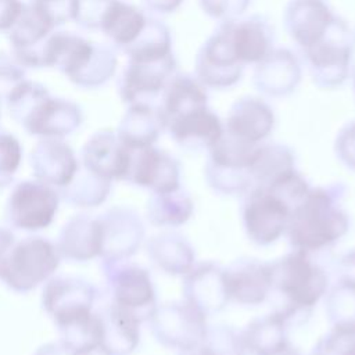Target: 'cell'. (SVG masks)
<instances>
[{
  "label": "cell",
  "instance_id": "cell-1",
  "mask_svg": "<svg viewBox=\"0 0 355 355\" xmlns=\"http://www.w3.org/2000/svg\"><path fill=\"white\" fill-rule=\"evenodd\" d=\"M116 65V47L58 29L46 39L36 57V69L55 68L80 89L104 86L115 75Z\"/></svg>",
  "mask_w": 355,
  "mask_h": 355
},
{
  "label": "cell",
  "instance_id": "cell-2",
  "mask_svg": "<svg viewBox=\"0 0 355 355\" xmlns=\"http://www.w3.org/2000/svg\"><path fill=\"white\" fill-rule=\"evenodd\" d=\"M11 118L31 136L64 139L78 130L85 119L82 107L57 97L35 80L25 79L6 98Z\"/></svg>",
  "mask_w": 355,
  "mask_h": 355
},
{
  "label": "cell",
  "instance_id": "cell-3",
  "mask_svg": "<svg viewBox=\"0 0 355 355\" xmlns=\"http://www.w3.org/2000/svg\"><path fill=\"white\" fill-rule=\"evenodd\" d=\"M344 187H311L293 209L286 234L293 250L315 252L337 243L349 229V216L341 208Z\"/></svg>",
  "mask_w": 355,
  "mask_h": 355
},
{
  "label": "cell",
  "instance_id": "cell-4",
  "mask_svg": "<svg viewBox=\"0 0 355 355\" xmlns=\"http://www.w3.org/2000/svg\"><path fill=\"white\" fill-rule=\"evenodd\" d=\"M272 273V291H277L284 304L277 311L291 324L304 318L326 295L329 276L316 263L309 252L293 250L282 258L269 262Z\"/></svg>",
  "mask_w": 355,
  "mask_h": 355
},
{
  "label": "cell",
  "instance_id": "cell-5",
  "mask_svg": "<svg viewBox=\"0 0 355 355\" xmlns=\"http://www.w3.org/2000/svg\"><path fill=\"white\" fill-rule=\"evenodd\" d=\"M61 259L55 243L42 236H26L10 250L0 280L15 293L32 291L54 276Z\"/></svg>",
  "mask_w": 355,
  "mask_h": 355
},
{
  "label": "cell",
  "instance_id": "cell-6",
  "mask_svg": "<svg viewBox=\"0 0 355 355\" xmlns=\"http://www.w3.org/2000/svg\"><path fill=\"white\" fill-rule=\"evenodd\" d=\"M60 3H44L29 0L14 26L7 32L11 54L25 68L36 67V55L46 39L61 26L67 18V8L61 10Z\"/></svg>",
  "mask_w": 355,
  "mask_h": 355
},
{
  "label": "cell",
  "instance_id": "cell-7",
  "mask_svg": "<svg viewBox=\"0 0 355 355\" xmlns=\"http://www.w3.org/2000/svg\"><path fill=\"white\" fill-rule=\"evenodd\" d=\"M101 269L111 302L129 311L140 322L148 320L157 306L155 287L148 270L129 259L101 261Z\"/></svg>",
  "mask_w": 355,
  "mask_h": 355
},
{
  "label": "cell",
  "instance_id": "cell-8",
  "mask_svg": "<svg viewBox=\"0 0 355 355\" xmlns=\"http://www.w3.org/2000/svg\"><path fill=\"white\" fill-rule=\"evenodd\" d=\"M302 55L318 86H340L348 76L352 55L349 31L345 22L336 17L320 40L302 49Z\"/></svg>",
  "mask_w": 355,
  "mask_h": 355
},
{
  "label": "cell",
  "instance_id": "cell-9",
  "mask_svg": "<svg viewBox=\"0 0 355 355\" xmlns=\"http://www.w3.org/2000/svg\"><path fill=\"white\" fill-rule=\"evenodd\" d=\"M60 191L39 180L18 182L6 202V219L10 226L37 232L46 229L58 212Z\"/></svg>",
  "mask_w": 355,
  "mask_h": 355
},
{
  "label": "cell",
  "instance_id": "cell-10",
  "mask_svg": "<svg viewBox=\"0 0 355 355\" xmlns=\"http://www.w3.org/2000/svg\"><path fill=\"white\" fill-rule=\"evenodd\" d=\"M148 322L154 338L173 349L198 344L208 329L207 316L186 300L157 305Z\"/></svg>",
  "mask_w": 355,
  "mask_h": 355
},
{
  "label": "cell",
  "instance_id": "cell-11",
  "mask_svg": "<svg viewBox=\"0 0 355 355\" xmlns=\"http://www.w3.org/2000/svg\"><path fill=\"white\" fill-rule=\"evenodd\" d=\"M176 60L173 53L164 55L128 60L119 75L116 89L121 100L130 105L137 103L154 104V100L166 87L175 75Z\"/></svg>",
  "mask_w": 355,
  "mask_h": 355
},
{
  "label": "cell",
  "instance_id": "cell-12",
  "mask_svg": "<svg viewBox=\"0 0 355 355\" xmlns=\"http://www.w3.org/2000/svg\"><path fill=\"white\" fill-rule=\"evenodd\" d=\"M97 288L79 276H51L42 291V306L55 327L93 312Z\"/></svg>",
  "mask_w": 355,
  "mask_h": 355
},
{
  "label": "cell",
  "instance_id": "cell-13",
  "mask_svg": "<svg viewBox=\"0 0 355 355\" xmlns=\"http://www.w3.org/2000/svg\"><path fill=\"white\" fill-rule=\"evenodd\" d=\"M290 215L291 208L277 194L255 186L243 205V226L252 243L269 245L286 234Z\"/></svg>",
  "mask_w": 355,
  "mask_h": 355
},
{
  "label": "cell",
  "instance_id": "cell-14",
  "mask_svg": "<svg viewBox=\"0 0 355 355\" xmlns=\"http://www.w3.org/2000/svg\"><path fill=\"white\" fill-rule=\"evenodd\" d=\"M101 225V261H123L137 252L144 240L140 215L129 207H112L98 215Z\"/></svg>",
  "mask_w": 355,
  "mask_h": 355
},
{
  "label": "cell",
  "instance_id": "cell-15",
  "mask_svg": "<svg viewBox=\"0 0 355 355\" xmlns=\"http://www.w3.org/2000/svg\"><path fill=\"white\" fill-rule=\"evenodd\" d=\"M243 68L244 64L234 53L227 24L223 21L198 51L196 75L201 83L222 89L234 85L240 79Z\"/></svg>",
  "mask_w": 355,
  "mask_h": 355
},
{
  "label": "cell",
  "instance_id": "cell-16",
  "mask_svg": "<svg viewBox=\"0 0 355 355\" xmlns=\"http://www.w3.org/2000/svg\"><path fill=\"white\" fill-rule=\"evenodd\" d=\"M125 182L151 193L176 191L180 189V165L171 154L154 146L132 150Z\"/></svg>",
  "mask_w": 355,
  "mask_h": 355
},
{
  "label": "cell",
  "instance_id": "cell-17",
  "mask_svg": "<svg viewBox=\"0 0 355 355\" xmlns=\"http://www.w3.org/2000/svg\"><path fill=\"white\" fill-rule=\"evenodd\" d=\"M132 158V150L118 137L115 130L94 132L80 150V165L108 180H125Z\"/></svg>",
  "mask_w": 355,
  "mask_h": 355
},
{
  "label": "cell",
  "instance_id": "cell-18",
  "mask_svg": "<svg viewBox=\"0 0 355 355\" xmlns=\"http://www.w3.org/2000/svg\"><path fill=\"white\" fill-rule=\"evenodd\" d=\"M183 297L205 316L220 312L230 301L225 269L215 262L196 263L183 276Z\"/></svg>",
  "mask_w": 355,
  "mask_h": 355
},
{
  "label": "cell",
  "instance_id": "cell-19",
  "mask_svg": "<svg viewBox=\"0 0 355 355\" xmlns=\"http://www.w3.org/2000/svg\"><path fill=\"white\" fill-rule=\"evenodd\" d=\"M29 165L36 180L60 190L75 178L80 161L62 139H40L29 154Z\"/></svg>",
  "mask_w": 355,
  "mask_h": 355
},
{
  "label": "cell",
  "instance_id": "cell-20",
  "mask_svg": "<svg viewBox=\"0 0 355 355\" xmlns=\"http://www.w3.org/2000/svg\"><path fill=\"white\" fill-rule=\"evenodd\" d=\"M165 129L176 144L191 151H209L223 135L220 119L208 105L186 111L168 119Z\"/></svg>",
  "mask_w": 355,
  "mask_h": 355
},
{
  "label": "cell",
  "instance_id": "cell-21",
  "mask_svg": "<svg viewBox=\"0 0 355 355\" xmlns=\"http://www.w3.org/2000/svg\"><path fill=\"white\" fill-rule=\"evenodd\" d=\"M230 300L241 305H259L272 293L270 263L252 258H240L226 269Z\"/></svg>",
  "mask_w": 355,
  "mask_h": 355
},
{
  "label": "cell",
  "instance_id": "cell-22",
  "mask_svg": "<svg viewBox=\"0 0 355 355\" xmlns=\"http://www.w3.org/2000/svg\"><path fill=\"white\" fill-rule=\"evenodd\" d=\"M55 245L61 258L69 262H87L100 257L101 225L98 216L78 214L61 227Z\"/></svg>",
  "mask_w": 355,
  "mask_h": 355
},
{
  "label": "cell",
  "instance_id": "cell-23",
  "mask_svg": "<svg viewBox=\"0 0 355 355\" xmlns=\"http://www.w3.org/2000/svg\"><path fill=\"white\" fill-rule=\"evenodd\" d=\"M334 18L324 0H291L284 11L286 31L301 49L320 40Z\"/></svg>",
  "mask_w": 355,
  "mask_h": 355
},
{
  "label": "cell",
  "instance_id": "cell-24",
  "mask_svg": "<svg viewBox=\"0 0 355 355\" xmlns=\"http://www.w3.org/2000/svg\"><path fill=\"white\" fill-rule=\"evenodd\" d=\"M273 126L275 114L263 100L243 97L232 105L223 130L245 143L259 144L270 135Z\"/></svg>",
  "mask_w": 355,
  "mask_h": 355
},
{
  "label": "cell",
  "instance_id": "cell-25",
  "mask_svg": "<svg viewBox=\"0 0 355 355\" xmlns=\"http://www.w3.org/2000/svg\"><path fill=\"white\" fill-rule=\"evenodd\" d=\"M100 345L110 355H129L140 341V320L129 311L110 302L96 311Z\"/></svg>",
  "mask_w": 355,
  "mask_h": 355
},
{
  "label": "cell",
  "instance_id": "cell-26",
  "mask_svg": "<svg viewBox=\"0 0 355 355\" xmlns=\"http://www.w3.org/2000/svg\"><path fill=\"white\" fill-rule=\"evenodd\" d=\"M301 79V67L287 49L272 50L258 62L254 72L255 87L272 97L290 94Z\"/></svg>",
  "mask_w": 355,
  "mask_h": 355
},
{
  "label": "cell",
  "instance_id": "cell-27",
  "mask_svg": "<svg viewBox=\"0 0 355 355\" xmlns=\"http://www.w3.org/2000/svg\"><path fill=\"white\" fill-rule=\"evenodd\" d=\"M225 22L227 24L234 53L241 64L259 62L273 50V26L263 15Z\"/></svg>",
  "mask_w": 355,
  "mask_h": 355
},
{
  "label": "cell",
  "instance_id": "cell-28",
  "mask_svg": "<svg viewBox=\"0 0 355 355\" xmlns=\"http://www.w3.org/2000/svg\"><path fill=\"white\" fill-rule=\"evenodd\" d=\"M165 130V118L159 105L137 103L128 105L116 135L130 150L154 146Z\"/></svg>",
  "mask_w": 355,
  "mask_h": 355
},
{
  "label": "cell",
  "instance_id": "cell-29",
  "mask_svg": "<svg viewBox=\"0 0 355 355\" xmlns=\"http://www.w3.org/2000/svg\"><path fill=\"white\" fill-rule=\"evenodd\" d=\"M146 251L151 262L162 272L184 276L196 265V252L191 244L179 233L164 232L150 237Z\"/></svg>",
  "mask_w": 355,
  "mask_h": 355
},
{
  "label": "cell",
  "instance_id": "cell-30",
  "mask_svg": "<svg viewBox=\"0 0 355 355\" xmlns=\"http://www.w3.org/2000/svg\"><path fill=\"white\" fill-rule=\"evenodd\" d=\"M290 323L276 309L269 315L252 319L240 333L244 349L250 355H270L288 344Z\"/></svg>",
  "mask_w": 355,
  "mask_h": 355
},
{
  "label": "cell",
  "instance_id": "cell-31",
  "mask_svg": "<svg viewBox=\"0 0 355 355\" xmlns=\"http://www.w3.org/2000/svg\"><path fill=\"white\" fill-rule=\"evenodd\" d=\"M147 17L136 6L116 0L108 10L100 31L114 47L123 50L132 44L146 26Z\"/></svg>",
  "mask_w": 355,
  "mask_h": 355
},
{
  "label": "cell",
  "instance_id": "cell-32",
  "mask_svg": "<svg viewBox=\"0 0 355 355\" xmlns=\"http://www.w3.org/2000/svg\"><path fill=\"white\" fill-rule=\"evenodd\" d=\"M294 169L295 155L290 147L279 143L259 144L251 164L254 187H269Z\"/></svg>",
  "mask_w": 355,
  "mask_h": 355
},
{
  "label": "cell",
  "instance_id": "cell-33",
  "mask_svg": "<svg viewBox=\"0 0 355 355\" xmlns=\"http://www.w3.org/2000/svg\"><path fill=\"white\" fill-rule=\"evenodd\" d=\"M194 212L190 196L176 190L171 193H153L147 201L146 215L151 225L158 227H176L184 225Z\"/></svg>",
  "mask_w": 355,
  "mask_h": 355
},
{
  "label": "cell",
  "instance_id": "cell-34",
  "mask_svg": "<svg viewBox=\"0 0 355 355\" xmlns=\"http://www.w3.org/2000/svg\"><path fill=\"white\" fill-rule=\"evenodd\" d=\"M112 182L101 178L80 165L69 184L60 189L61 198L71 207L96 208L110 196Z\"/></svg>",
  "mask_w": 355,
  "mask_h": 355
},
{
  "label": "cell",
  "instance_id": "cell-35",
  "mask_svg": "<svg viewBox=\"0 0 355 355\" xmlns=\"http://www.w3.org/2000/svg\"><path fill=\"white\" fill-rule=\"evenodd\" d=\"M326 316L331 329L355 334V286L338 280L327 290Z\"/></svg>",
  "mask_w": 355,
  "mask_h": 355
},
{
  "label": "cell",
  "instance_id": "cell-36",
  "mask_svg": "<svg viewBox=\"0 0 355 355\" xmlns=\"http://www.w3.org/2000/svg\"><path fill=\"white\" fill-rule=\"evenodd\" d=\"M240 333L226 324L208 326L204 338L191 347V355H245Z\"/></svg>",
  "mask_w": 355,
  "mask_h": 355
},
{
  "label": "cell",
  "instance_id": "cell-37",
  "mask_svg": "<svg viewBox=\"0 0 355 355\" xmlns=\"http://www.w3.org/2000/svg\"><path fill=\"white\" fill-rule=\"evenodd\" d=\"M116 0H68L67 12L83 29H100L108 10Z\"/></svg>",
  "mask_w": 355,
  "mask_h": 355
},
{
  "label": "cell",
  "instance_id": "cell-38",
  "mask_svg": "<svg viewBox=\"0 0 355 355\" xmlns=\"http://www.w3.org/2000/svg\"><path fill=\"white\" fill-rule=\"evenodd\" d=\"M22 161V146L19 140L0 130V189L10 186Z\"/></svg>",
  "mask_w": 355,
  "mask_h": 355
},
{
  "label": "cell",
  "instance_id": "cell-39",
  "mask_svg": "<svg viewBox=\"0 0 355 355\" xmlns=\"http://www.w3.org/2000/svg\"><path fill=\"white\" fill-rule=\"evenodd\" d=\"M311 355H355V334L331 329L316 343Z\"/></svg>",
  "mask_w": 355,
  "mask_h": 355
},
{
  "label": "cell",
  "instance_id": "cell-40",
  "mask_svg": "<svg viewBox=\"0 0 355 355\" xmlns=\"http://www.w3.org/2000/svg\"><path fill=\"white\" fill-rule=\"evenodd\" d=\"M26 79V68L11 54L0 50V101Z\"/></svg>",
  "mask_w": 355,
  "mask_h": 355
},
{
  "label": "cell",
  "instance_id": "cell-41",
  "mask_svg": "<svg viewBox=\"0 0 355 355\" xmlns=\"http://www.w3.org/2000/svg\"><path fill=\"white\" fill-rule=\"evenodd\" d=\"M334 151L341 164L355 171V119L348 122L337 135Z\"/></svg>",
  "mask_w": 355,
  "mask_h": 355
},
{
  "label": "cell",
  "instance_id": "cell-42",
  "mask_svg": "<svg viewBox=\"0 0 355 355\" xmlns=\"http://www.w3.org/2000/svg\"><path fill=\"white\" fill-rule=\"evenodd\" d=\"M250 0H200L202 10L214 18L230 21L244 12Z\"/></svg>",
  "mask_w": 355,
  "mask_h": 355
},
{
  "label": "cell",
  "instance_id": "cell-43",
  "mask_svg": "<svg viewBox=\"0 0 355 355\" xmlns=\"http://www.w3.org/2000/svg\"><path fill=\"white\" fill-rule=\"evenodd\" d=\"M24 8L22 0H0V32H8Z\"/></svg>",
  "mask_w": 355,
  "mask_h": 355
},
{
  "label": "cell",
  "instance_id": "cell-44",
  "mask_svg": "<svg viewBox=\"0 0 355 355\" xmlns=\"http://www.w3.org/2000/svg\"><path fill=\"white\" fill-rule=\"evenodd\" d=\"M338 280L355 286V248L345 252L338 261Z\"/></svg>",
  "mask_w": 355,
  "mask_h": 355
},
{
  "label": "cell",
  "instance_id": "cell-45",
  "mask_svg": "<svg viewBox=\"0 0 355 355\" xmlns=\"http://www.w3.org/2000/svg\"><path fill=\"white\" fill-rule=\"evenodd\" d=\"M15 241H17V239H15L12 229L8 227L7 225L0 223V272H1V268L8 257L10 250L15 244Z\"/></svg>",
  "mask_w": 355,
  "mask_h": 355
},
{
  "label": "cell",
  "instance_id": "cell-46",
  "mask_svg": "<svg viewBox=\"0 0 355 355\" xmlns=\"http://www.w3.org/2000/svg\"><path fill=\"white\" fill-rule=\"evenodd\" d=\"M143 6L150 10L151 12H172L178 6L182 3V0H141Z\"/></svg>",
  "mask_w": 355,
  "mask_h": 355
},
{
  "label": "cell",
  "instance_id": "cell-47",
  "mask_svg": "<svg viewBox=\"0 0 355 355\" xmlns=\"http://www.w3.org/2000/svg\"><path fill=\"white\" fill-rule=\"evenodd\" d=\"M33 355H73V351L61 341H51L40 345Z\"/></svg>",
  "mask_w": 355,
  "mask_h": 355
},
{
  "label": "cell",
  "instance_id": "cell-48",
  "mask_svg": "<svg viewBox=\"0 0 355 355\" xmlns=\"http://www.w3.org/2000/svg\"><path fill=\"white\" fill-rule=\"evenodd\" d=\"M73 355H110V354L100 344H94V345H87L73 351Z\"/></svg>",
  "mask_w": 355,
  "mask_h": 355
},
{
  "label": "cell",
  "instance_id": "cell-49",
  "mask_svg": "<svg viewBox=\"0 0 355 355\" xmlns=\"http://www.w3.org/2000/svg\"><path fill=\"white\" fill-rule=\"evenodd\" d=\"M270 355H302L295 347H293L290 343L284 347V348H282V349H279L277 352H275V354H270Z\"/></svg>",
  "mask_w": 355,
  "mask_h": 355
},
{
  "label": "cell",
  "instance_id": "cell-50",
  "mask_svg": "<svg viewBox=\"0 0 355 355\" xmlns=\"http://www.w3.org/2000/svg\"><path fill=\"white\" fill-rule=\"evenodd\" d=\"M39 1H44V3H61L62 0H39Z\"/></svg>",
  "mask_w": 355,
  "mask_h": 355
},
{
  "label": "cell",
  "instance_id": "cell-51",
  "mask_svg": "<svg viewBox=\"0 0 355 355\" xmlns=\"http://www.w3.org/2000/svg\"><path fill=\"white\" fill-rule=\"evenodd\" d=\"M354 87H355V80H354Z\"/></svg>",
  "mask_w": 355,
  "mask_h": 355
}]
</instances>
